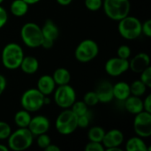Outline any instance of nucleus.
<instances>
[{"instance_id":"obj_1","label":"nucleus","mask_w":151,"mask_h":151,"mask_svg":"<svg viewBox=\"0 0 151 151\" xmlns=\"http://www.w3.org/2000/svg\"><path fill=\"white\" fill-rule=\"evenodd\" d=\"M25 57L23 49L16 42L7 43L2 50V63L8 70L19 68L21 61Z\"/></svg>"},{"instance_id":"obj_2","label":"nucleus","mask_w":151,"mask_h":151,"mask_svg":"<svg viewBox=\"0 0 151 151\" xmlns=\"http://www.w3.org/2000/svg\"><path fill=\"white\" fill-rule=\"evenodd\" d=\"M103 8L109 19L119 21L129 15L131 3L129 0H104Z\"/></svg>"},{"instance_id":"obj_3","label":"nucleus","mask_w":151,"mask_h":151,"mask_svg":"<svg viewBox=\"0 0 151 151\" xmlns=\"http://www.w3.org/2000/svg\"><path fill=\"white\" fill-rule=\"evenodd\" d=\"M8 148L12 150L22 151L29 149L34 142V135L27 127H19L16 131L12 132L7 138Z\"/></svg>"},{"instance_id":"obj_4","label":"nucleus","mask_w":151,"mask_h":151,"mask_svg":"<svg viewBox=\"0 0 151 151\" xmlns=\"http://www.w3.org/2000/svg\"><path fill=\"white\" fill-rule=\"evenodd\" d=\"M20 38L24 44L31 49L42 47V28L35 22L24 24L20 29Z\"/></svg>"},{"instance_id":"obj_5","label":"nucleus","mask_w":151,"mask_h":151,"mask_svg":"<svg viewBox=\"0 0 151 151\" xmlns=\"http://www.w3.org/2000/svg\"><path fill=\"white\" fill-rule=\"evenodd\" d=\"M55 127L62 135L72 134L78 128V116L71 109H65L57 117Z\"/></svg>"},{"instance_id":"obj_6","label":"nucleus","mask_w":151,"mask_h":151,"mask_svg":"<svg viewBox=\"0 0 151 151\" xmlns=\"http://www.w3.org/2000/svg\"><path fill=\"white\" fill-rule=\"evenodd\" d=\"M118 30L119 35L126 40H135L142 35V22L136 17L127 15L119 20Z\"/></svg>"},{"instance_id":"obj_7","label":"nucleus","mask_w":151,"mask_h":151,"mask_svg":"<svg viewBox=\"0 0 151 151\" xmlns=\"http://www.w3.org/2000/svg\"><path fill=\"white\" fill-rule=\"evenodd\" d=\"M98 53V44L92 39H85L77 45L74 56L77 61L81 63H88L95 59Z\"/></svg>"},{"instance_id":"obj_8","label":"nucleus","mask_w":151,"mask_h":151,"mask_svg":"<svg viewBox=\"0 0 151 151\" xmlns=\"http://www.w3.org/2000/svg\"><path fill=\"white\" fill-rule=\"evenodd\" d=\"M44 96L37 88H29L26 90L20 98L21 107L31 112H36L42 108Z\"/></svg>"},{"instance_id":"obj_9","label":"nucleus","mask_w":151,"mask_h":151,"mask_svg":"<svg viewBox=\"0 0 151 151\" xmlns=\"http://www.w3.org/2000/svg\"><path fill=\"white\" fill-rule=\"evenodd\" d=\"M53 93L55 104L62 109H70L76 101V92L69 84L58 86Z\"/></svg>"},{"instance_id":"obj_10","label":"nucleus","mask_w":151,"mask_h":151,"mask_svg":"<svg viewBox=\"0 0 151 151\" xmlns=\"http://www.w3.org/2000/svg\"><path fill=\"white\" fill-rule=\"evenodd\" d=\"M134 130L137 136L148 138L151 135V113L142 111L135 114L134 119Z\"/></svg>"},{"instance_id":"obj_11","label":"nucleus","mask_w":151,"mask_h":151,"mask_svg":"<svg viewBox=\"0 0 151 151\" xmlns=\"http://www.w3.org/2000/svg\"><path fill=\"white\" fill-rule=\"evenodd\" d=\"M42 33V47L44 49H50L53 47L55 41L58 38L59 29L51 19L45 20L43 26L41 27Z\"/></svg>"},{"instance_id":"obj_12","label":"nucleus","mask_w":151,"mask_h":151,"mask_svg":"<svg viewBox=\"0 0 151 151\" xmlns=\"http://www.w3.org/2000/svg\"><path fill=\"white\" fill-rule=\"evenodd\" d=\"M106 73L111 77H119L129 70V60L119 57L108 59L104 65Z\"/></svg>"},{"instance_id":"obj_13","label":"nucleus","mask_w":151,"mask_h":151,"mask_svg":"<svg viewBox=\"0 0 151 151\" xmlns=\"http://www.w3.org/2000/svg\"><path fill=\"white\" fill-rule=\"evenodd\" d=\"M50 127V122L49 119L43 115H37L31 118L27 128L33 134L34 136L45 134L49 131Z\"/></svg>"},{"instance_id":"obj_14","label":"nucleus","mask_w":151,"mask_h":151,"mask_svg":"<svg viewBox=\"0 0 151 151\" xmlns=\"http://www.w3.org/2000/svg\"><path fill=\"white\" fill-rule=\"evenodd\" d=\"M124 142V134L119 129H111L109 132H105L104 137L102 143L104 147V151L106 149L112 147H120Z\"/></svg>"},{"instance_id":"obj_15","label":"nucleus","mask_w":151,"mask_h":151,"mask_svg":"<svg viewBox=\"0 0 151 151\" xmlns=\"http://www.w3.org/2000/svg\"><path fill=\"white\" fill-rule=\"evenodd\" d=\"M149 66H150V58L144 52L138 53L129 61V69L136 73H141Z\"/></svg>"},{"instance_id":"obj_16","label":"nucleus","mask_w":151,"mask_h":151,"mask_svg":"<svg viewBox=\"0 0 151 151\" xmlns=\"http://www.w3.org/2000/svg\"><path fill=\"white\" fill-rule=\"evenodd\" d=\"M96 93L98 96L99 103L108 104L111 103L113 99V91H112V84L108 81H103L97 87Z\"/></svg>"},{"instance_id":"obj_17","label":"nucleus","mask_w":151,"mask_h":151,"mask_svg":"<svg viewBox=\"0 0 151 151\" xmlns=\"http://www.w3.org/2000/svg\"><path fill=\"white\" fill-rule=\"evenodd\" d=\"M56 83L51 75L45 74L41 76L37 81V89L43 95V96H50L51 95L55 88Z\"/></svg>"},{"instance_id":"obj_18","label":"nucleus","mask_w":151,"mask_h":151,"mask_svg":"<svg viewBox=\"0 0 151 151\" xmlns=\"http://www.w3.org/2000/svg\"><path fill=\"white\" fill-rule=\"evenodd\" d=\"M124 106L127 111L135 115L143 111V101L139 96L130 95L124 101Z\"/></svg>"},{"instance_id":"obj_19","label":"nucleus","mask_w":151,"mask_h":151,"mask_svg":"<svg viewBox=\"0 0 151 151\" xmlns=\"http://www.w3.org/2000/svg\"><path fill=\"white\" fill-rule=\"evenodd\" d=\"M112 91L114 98L121 102H124L131 95L130 85L125 81H119L112 85Z\"/></svg>"},{"instance_id":"obj_20","label":"nucleus","mask_w":151,"mask_h":151,"mask_svg":"<svg viewBox=\"0 0 151 151\" xmlns=\"http://www.w3.org/2000/svg\"><path fill=\"white\" fill-rule=\"evenodd\" d=\"M19 68L26 74H34L39 69L38 59L33 56H25L21 61Z\"/></svg>"},{"instance_id":"obj_21","label":"nucleus","mask_w":151,"mask_h":151,"mask_svg":"<svg viewBox=\"0 0 151 151\" xmlns=\"http://www.w3.org/2000/svg\"><path fill=\"white\" fill-rule=\"evenodd\" d=\"M127 151H149L150 148L147 147L144 140L140 136L130 138L126 143Z\"/></svg>"},{"instance_id":"obj_22","label":"nucleus","mask_w":151,"mask_h":151,"mask_svg":"<svg viewBox=\"0 0 151 151\" xmlns=\"http://www.w3.org/2000/svg\"><path fill=\"white\" fill-rule=\"evenodd\" d=\"M52 78L57 86H62V85L69 84L71 81V73L66 68L59 67L54 71L52 74Z\"/></svg>"},{"instance_id":"obj_23","label":"nucleus","mask_w":151,"mask_h":151,"mask_svg":"<svg viewBox=\"0 0 151 151\" xmlns=\"http://www.w3.org/2000/svg\"><path fill=\"white\" fill-rule=\"evenodd\" d=\"M29 4L23 0H13L10 5V12L15 17H22L28 12Z\"/></svg>"},{"instance_id":"obj_24","label":"nucleus","mask_w":151,"mask_h":151,"mask_svg":"<svg viewBox=\"0 0 151 151\" xmlns=\"http://www.w3.org/2000/svg\"><path fill=\"white\" fill-rule=\"evenodd\" d=\"M31 114L29 111H26V110H20L19 111H17L14 115V123L18 127L20 128H26L28 127L29 122L31 120Z\"/></svg>"},{"instance_id":"obj_25","label":"nucleus","mask_w":151,"mask_h":151,"mask_svg":"<svg viewBox=\"0 0 151 151\" xmlns=\"http://www.w3.org/2000/svg\"><path fill=\"white\" fill-rule=\"evenodd\" d=\"M105 134V131L103 127L96 126L91 127L88 132V138L89 142H102Z\"/></svg>"},{"instance_id":"obj_26","label":"nucleus","mask_w":151,"mask_h":151,"mask_svg":"<svg viewBox=\"0 0 151 151\" xmlns=\"http://www.w3.org/2000/svg\"><path fill=\"white\" fill-rule=\"evenodd\" d=\"M147 90V86L141 81V80H136L133 81L130 85V92L131 95L142 97Z\"/></svg>"},{"instance_id":"obj_27","label":"nucleus","mask_w":151,"mask_h":151,"mask_svg":"<svg viewBox=\"0 0 151 151\" xmlns=\"http://www.w3.org/2000/svg\"><path fill=\"white\" fill-rule=\"evenodd\" d=\"M78 117L88 112V106L83 101H75L70 108Z\"/></svg>"},{"instance_id":"obj_28","label":"nucleus","mask_w":151,"mask_h":151,"mask_svg":"<svg viewBox=\"0 0 151 151\" xmlns=\"http://www.w3.org/2000/svg\"><path fill=\"white\" fill-rule=\"evenodd\" d=\"M83 102L89 107V106H95L99 103L98 96L96 93V91H88L84 95Z\"/></svg>"},{"instance_id":"obj_29","label":"nucleus","mask_w":151,"mask_h":151,"mask_svg":"<svg viewBox=\"0 0 151 151\" xmlns=\"http://www.w3.org/2000/svg\"><path fill=\"white\" fill-rule=\"evenodd\" d=\"M104 0H85L84 4L86 8L91 12H97L103 7Z\"/></svg>"},{"instance_id":"obj_30","label":"nucleus","mask_w":151,"mask_h":151,"mask_svg":"<svg viewBox=\"0 0 151 151\" xmlns=\"http://www.w3.org/2000/svg\"><path fill=\"white\" fill-rule=\"evenodd\" d=\"M12 133L10 125L4 121H0V140H7Z\"/></svg>"},{"instance_id":"obj_31","label":"nucleus","mask_w":151,"mask_h":151,"mask_svg":"<svg viewBox=\"0 0 151 151\" xmlns=\"http://www.w3.org/2000/svg\"><path fill=\"white\" fill-rule=\"evenodd\" d=\"M36 143H37L39 148L44 150L48 145H50L51 143V140H50V137L47 134V133H45V134H42L40 135H37Z\"/></svg>"},{"instance_id":"obj_32","label":"nucleus","mask_w":151,"mask_h":151,"mask_svg":"<svg viewBox=\"0 0 151 151\" xmlns=\"http://www.w3.org/2000/svg\"><path fill=\"white\" fill-rule=\"evenodd\" d=\"M117 54H118V57L120 58L128 59L131 57L132 50H131V48L127 45H120L117 50Z\"/></svg>"},{"instance_id":"obj_33","label":"nucleus","mask_w":151,"mask_h":151,"mask_svg":"<svg viewBox=\"0 0 151 151\" xmlns=\"http://www.w3.org/2000/svg\"><path fill=\"white\" fill-rule=\"evenodd\" d=\"M140 80L147 86V88H151V67L149 66L141 73Z\"/></svg>"},{"instance_id":"obj_34","label":"nucleus","mask_w":151,"mask_h":151,"mask_svg":"<svg viewBox=\"0 0 151 151\" xmlns=\"http://www.w3.org/2000/svg\"><path fill=\"white\" fill-rule=\"evenodd\" d=\"M85 151H104V147L102 142H88L85 146Z\"/></svg>"},{"instance_id":"obj_35","label":"nucleus","mask_w":151,"mask_h":151,"mask_svg":"<svg viewBox=\"0 0 151 151\" xmlns=\"http://www.w3.org/2000/svg\"><path fill=\"white\" fill-rule=\"evenodd\" d=\"M89 122H90L89 112H88V113H86L84 115H81V116H79L78 117V127L86 128V127H88Z\"/></svg>"},{"instance_id":"obj_36","label":"nucleus","mask_w":151,"mask_h":151,"mask_svg":"<svg viewBox=\"0 0 151 151\" xmlns=\"http://www.w3.org/2000/svg\"><path fill=\"white\" fill-rule=\"evenodd\" d=\"M142 34H143L147 37L151 36V20L147 19L143 23H142Z\"/></svg>"},{"instance_id":"obj_37","label":"nucleus","mask_w":151,"mask_h":151,"mask_svg":"<svg viewBox=\"0 0 151 151\" xmlns=\"http://www.w3.org/2000/svg\"><path fill=\"white\" fill-rule=\"evenodd\" d=\"M8 21V13L6 10L0 5V29L5 26Z\"/></svg>"},{"instance_id":"obj_38","label":"nucleus","mask_w":151,"mask_h":151,"mask_svg":"<svg viewBox=\"0 0 151 151\" xmlns=\"http://www.w3.org/2000/svg\"><path fill=\"white\" fill-rule=\"evenodd\" d=\"M143 111L151 113V95H148L143 101Z\"/></svg>"},{"instance_id":"obj_39","label":"nucleus","mask_w":151,"mask_h":151,"mask_svg":"<svg viewBox=\"0 0 151 151\" xmlns=\"http://www.w3.org/2000/svg\"><path fill=\"white\" fill-rule=\"evenodd\" d=\"M7 86V81L4 75L0 74V96L3 95V93L4 92L5 88Z\"/></svg>"},{"instance_id":"obj_40","label":"nucleus","mask_w":151,"mask_h":151,"mask_svg":"<svg viewBox=\"0 0 151 151\" xmlns=\"http://www.w3.org/2000/svg\"><path fill=\"white\" fill-rule=\"evenodd\" d=\"M44 150L46 151H60V148L58 147V146H57V145H55V144H52V143H50V145H48L45 149H44Z\"/></svg>"},{"instance_id":"obj_41","label":"nucleus","mask_w":151,"mask_h":151,"mask_svg":"<svg viewBox=\"0 0 151 151\" xmlns=\"http://www.w3.org/2000/svg\"><path fill=\"white\" fill-rule=\"evenodd\" d=\"M56 1H57V3H58V4H60V5H62V6L69 5V4L73 2V0H56Z\"/></svg>"},{"instance_id":"obj_42","label":"nucleus","mask_w":151,"mask_h":151,"mask_svg":"<svg viewBox=\"0 0 151 151\" xmlns=\"http://www.w3.org/2000/svg\"><path fill=\"white\" fill-rule=\"evenodd\" d=\"M23 1H25L29 5H33V4H35L39 3L41 0H23Z\"/></svg>"},{"instance_id":"obj_43","label":"nucleus","mask_w":151,"mask_h":151,"mask_svg":"<svg viewBox=\"0 0 151 151\" xmlns=\"http://www.w3.org/2000/svg\"><path fill=\"white\" fill-rule=\"evenodd\" d=\"M121 148L120 147H112V148H109V149H106L105 151H121Z\"/></svg>"},{"instance_id":"obj_44","label":"nucleus","mask_w":151,"mask_h":151,"mask_svg":"<svg viewBox=\"0 0 151 151\" xmlns=\"http://www.w3.org/2000/svg\"><path fill=\"white\" fill-rule=\"evenodd\" d=\"M9 150V148L6 147L5 145L4 144H0V151H8Z\"/></svg>"},{"instance_id":"obj_45","label":"nucleus","mask_w":151,"mask_h":151,"mask_svg":"<svg viewBox=\"0 0 151 151\" xmlns=\"http://www.w3.org/2000/svg\"><path fill=\"white\" fill-rule=\"evenodd\" d=\"M3 2H4V0H0V5H1V4H2Z\"/></svg>"}]
</instances>
